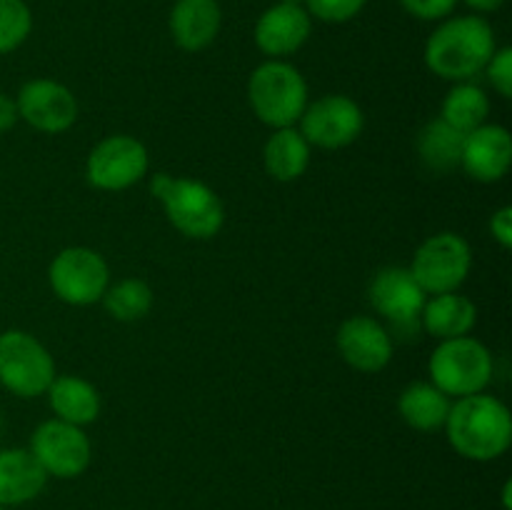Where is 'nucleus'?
I'll return each mask as SVG.
<instances>
[{
	"mask_svg": "<svg viewBox=\"0 0 512 510\" xmlns=\"http://www.w3.org/2000/svg\"><path fill=\"white\" fill-rule=\"evenodd\" d=\"M510 488H512V483L508 480V483H505V488H503V508L505 510L512 508V505H510Z\"/></svg>",
	"mask_w": 512,
	"mask_h": 510,
	"instance_id": "nucleus-33",
	"label": "nucleus"
},
{
	"mask_svg": "<svg viewBox=\"0 0 512 510\" xmlns=\"http://www.w3.org/2000/svg\"><path fill=\"white\" fill-rule=\"evenodd\" d=\"M368 298L378 315L390 323V335H408L420 328V313L428 300V293L418 285L410 268H383L373 275L368 288Z\"/></svg>",
	"mask_w": 512,
	"mask_h": 510,
	"instance_id": "nucleus-12",
	"label": "nucleus"
},
{
	"mask_svg": "<svg viewBox=\"0 0 512 510\" xmlns=\"http://www.w3.org/2000/svg\"><path fill=\"white\" fill-rule=\"evenodd\" d=\"M18 120L20 118H18V105H15V98L0 93V133H5V130L13 128Z\"/></svg>",
	"mask_w": 512,
	"mask_h": 510,
	"instance_id": "nucleus-31",
	"label": "nucleus"
},
{
	"mask_svg": "<svg viewBox=\"0 0 512 510\" xmlns=\"http://www.w3.org/2000/svg\"><path fill=\"white\" fill-rule=\"evenodd\" d=\"M475 325H478V305L458 290L428 298L420 313V328L438 340L463 338L473 333Z\"/></svg>",
	"mask_w": 512,
	"mask_h": 510,
	"instance_id": "nucleus-19",
	"label": "nucleus"
},
{
	"mask_svg": "<svg viewBox=\"0 0 512 510\" xmlns=\"http://www.w3.org/2000/svg\"><path fill=\"white\" fill-rule=\"evenodd\" d=\"M15 105L18 118L38 133H65L78 120V100L73 90L50 78L28 80L15 95Z\"/></svg>",
	"mask_w": 512,
	"mask_h": 510,
	"instance_id": "nucleus-13",
	"label": "nucleus"
},
{
	"mask_svg": "<svg viewBox=\"0 0 512 510\" xmlns=\"http://www.w3.org/2000/svg\"><path fill=\"white\" fill-rule=\"evenodd\" d=\"M53 293L63 303L85 305L100 303L110 285V268L103 255L85 245H70L53 258L48 268Z\"/></svg>",
	"mask_w": 512,
	"mask_h": 510,
	"instance_id": "nucleus-8",
	"label": "nucleus"
},
{
	"mask_svg": "<svg viewBox=\"0 0 512 510\" xmlns=\"http://www.w3.org/2000/svg\"><path fill=\"white\" fill-rule=\"evenodd\" d=\"M495 50V30L483 15H455L440 20L425 43L423 58L438 78L465 83L483 73Z\"/></svg>",
	"mask_w": 512,
	"mask_h": 510,
	"instance_id": "nucleus-1",
	"label": "nucleus"
},
{
	"mask_svg": "<svg viewBox=\"0 0 512 510\" xmlns=\"http://www.w3.org/2000/svg\"><path fill=\"white\" fill-rule=\"evenodd\" d=\"M33 30V13L25 0H0V55L18 50Z\"/></svg>",
	"mask_w": 512,
	"mask_h": 510,
	"instance_id": "nucleus-26",
	"label": "nucleus"
},
{
	"mask_svg": "<svg viewBox=\"0 0 512 510\" xmlns=\"http://www.w3.org/2000/svg\"><path fill=\"white\" fill-rule=\"evenodd\" d=\"M28 450L48 478H78L93 463V445L85 430L58 418L45 420L35 428Z\"/></svg>",
	"mask_w": 512,
	"mask_h": 510,
	"instance_id": "nucleus-9",
	"label": "nucleus"
},
{
	"mask_svg": "<svg viewBox=\"0 0 512 510\" xmlns=\"http://www.w3.org/2000/svg\"><path fill=\"white\" fill-rule=\"evenodd\" d=\"M490 115V98L485 95V90L480 85H475L473 80H465V83H455L448 90L443 100V108H440V118L448 125H453L458 133L468 135L473 130H478L480 125L488 123Z\"/></svg>",
	"mask_w": 512,
	"mask_h": 510,
	"instance_id": "nucleus-24",
	"label": "nucleus"
},
{
	"mask_svg": "<svg viewBox=\"0 0 512 510\" xmlns=\"http://www.w3.org/2000/svg\"><path fill=\"white\" fill-rule=\"evenodd\" d=\"M470 268H473V250L468 240L463 235L443 230L420 243L413 255L410 273L425 293L440 295L455 293L468 280Z\"/></svg>",
	"mask_w": 512,
	"mask_h": 510,
	"instance_id": "nucleus-7",
	"label": "nucleus"
},
{
	"mask_svg": "<svg viewBox=\"0 0 512 510\" xmlns=\"http://www.w3.org/2000/svg\"><path fill=\"white\" fill-rule=\"evenodd\" d=\"M248 103L260 123L273 130L290 128L310 103L308 83L288 60H265L248 78Z\"/></svg>",
	"mask_w": 512,
	"mask_h": 510,
	"instance_id": "nucleus-4",
	"label": "nucleus"
},
{
	"mask_svg": "<svg viewBox=\"0 0 512 510\" xmlns=\"http://www.w3.org/2000/svg\"><path fill=\"white\" fill-rule=\"evenodd\" d=\"M313 158V145L303 138L295 125L290 128H275L273 135L265 140L263 165L265 173L278 183H293L308 170Z\"/></svg>",
	"mask_w": 512,
	"mask_h": 510,
	"instance_id": "nucleus-21",
	"label": "nucleus"
},
{
	"mask_svg": "<svg viewBox=\"0 0 512 510\" xmlns=\"http://www.w3.org/2000/svg\"><path fill=\"white\" fill-rule=\"evenodd\" d=\"M0 510H5V508H3V505H0Z\"/></svg>",
	"mask_w": 512,
	"mask_h": 510,
	"instance_id": "nucleus-36",
	"label": "nucleus"
},
{
	"mask_svg": "<svg viewBox=\"0 0 512 510\" xmlns=\"http://www.w3.org/2000/svg\"><path fill=\"white\" fill-rule=\"evenodd\" d=\"M0 435H3V413H0Z\"/></svg>",
	"mask_w": 512,
	"mask_h": 510,
	"instance_id": "nucleus-35",
	"label": "nucleus"
},
{
	"mask_svg": "<svg viewBox=\"0 0 512 510\" xmlns=\"http://www.w3.org/2000/svg\"><path fill=\"white\" fill-rule=\"evenodd\" d=\"M45 483H48V475L30 450H0V505L3 508L30 503L43 493Z\"/></svg>",
	"mask_w": 512,
	"mask_h": 510,
	"instance_id": "nucleus-18",
	"label": "nucleus"
},
{
	"mask_svg": "<svg viewBox=\"0 0 512 510\" xmlns=\"http://www.w3.org/2000/svg\"><path fill=\"white\" fill-rule=\"evenodd\" d=\"M223 25L218 0H175L170 8L168 28L175 45L185 53H200L215 43Z\"/></svg>",
	"mask_w": 512,
	"mask_h": 510,
	"instance_id": "nucleus-17",
	"label": "nucleus"
},
{
	"mask_svg": "<svg viewBox=\"0 0 512 510\" xmlns=\"http://www.w3.org/2000/svg\"><path fill=\"white\" fill-rule=\"evenodd\" d=\"M280 3H290V5H303V8H305V0H280Z\"/></svg>",
	"mask_w": 512,
	"mask_h": 510,
	"instance_id": "nucleus-34",
	"label": "nucleus"
},
{
	"mask_svg": "<svg viewBox=\"0 0 512 510\" xmlns=\"http://www.w3.org/2000/svg\"><path fill=\"white\" fill-rule=\"evenodd\" d=\"M475 15H485V13H495L505 5V0H463Z\"/></svg>",
	"mask_w": 512,
	"mask_h": 510,
	"instance_id": "nucleus-32",
	"label": "nucleus"
},
{
	"mask_svg": "<svg viewBox=\"0 0 512 510\" xmlns=\"http://www.w3.org/2000/svg\"><path fill=\"white\" fill-rule=\"evenodd\" d=\"M313 33V18L303 5L275 3L258 18L253 30L255 45L268 60H285L298 53Z\"/></svg>",
	"mask_w": 512,
	"mask_h": 510,
	"instance_id": "nucleus-15",
	"label": "nucleus"
},
{
	"mask_svg": "<svg viewBox=\"0 0 512 510\" xmlns=\"http://www.w3.org/2000/svg\"><path fill=\"white\" fill-rule=\"evenodd\" d=\"M55 360L35 335L25 330L0 333V385L18 398H38L55 380Z\"/></svg>",
	"mask_w": 512,
	"mask_h": 510,
	"instance_id": "nucleus-6",
	"label": "nucleus"
},
{
	"mask_svg": "<svg viewBox=\"0 0 512 510\" xmlns=\"http://www.w3.org/2000/svg\"><path fill=\"white\" fill-rule=\"evenodd\" d=\"M490 233L498 240L500 248L510 250L512 248V208L503 205L500 210H495L493 218H490Z\"/></svg>",
	"mask_w": 512,
	"mask_h": 510,
	"instance_id": "nucleus-30",
	"label": "nucleus"
},
{
	"mask_svg": "<svg viewBox=\"0 0 512 510\" xmlns=\"http://www.w3.org/2000/svg\"><path fill=\"white\" fill-rule=\"evenodd\" d=\"M485 73H488L490 85L498 90V95H503L505 100L512 98V48L495 50L490 63L485 65Z\"/></svg>",
	"mask_w": 512,
	"mask_h": 510,
	"instance_id": "nucleus-28",
	"label": "nucleus"
},
{
	"mask_svg": "<svg viewBox=\"0 0 512 510\" xmlns=\"http://www.w3.org/2000/svg\"><path fill=\"white\" fill-rule=\"evenodd\" d=\"M340 358L360 373H380L390 365L395 350L393 335L380 320L370 315H353L343 320L335 335Z\"/></svg>",
	"mask_w": 512,
	"mask_h": 510,
	"instance_id": "nucleus-14",
	"label": "nucleus"
},
{
	"mask_svg": "<svg viewBox=\"0 0 512 510\" xmlns=\"http://www.w3.org/2000/svg\"><path fill=\"white\" fill-rule=\"evenodd\" d=\"M300 133L310 145L323 150H340L353 145L365 128L360 105L348 95H320L305 105L300 115Z\"/></svg>",
	"mask_w": 512,
	"mask_h": 510,
	"instance_id": "nucleus-11",
	"label": "nucleus"
},
{
	"mask_svg": "<svg viewBox=\"0 0 512 510\" xmlns=\"http://www.w3.org/2000/svg\"><path fill=\"white\" fill-rule=\"evenodd\" d=\"M443 430L455 453L475 463H490L508 453L512 415L508 405L495 395L475 393L453 400Z\"/></svg>",
	"mask_w": 512,
	"mask_h": 510,
	"instance_id": "nucleus-2",
	"label": "nucleus"
},
{
	"mask_svg": "<svg viewBox=\"0 0 512 510\" xmlns=\"http://www.w3.org/2000/svg\"><path fill=\"white\" fill-rule=\"evenodd\" d=\"M153 300V288L143 278H123L118 283L108 285L100 303L105 305L110 318L120 320V323H135V320H143L150 313Z\"/></svg>",
	"mask_w": 512,
	"mask_h": 510,
	"instance_id": "nucleus-25",
	"label": "nucleus"
},
{
	"mask_svg": "<svg viewBox=\"0 0 512 510\" xmlns=\"http://www.w3.org/2000/svg\"><path fill=\"white\" fill-rule=\"evenodd\" d=\"M368 0H305V10L310 18L323 20V23H348L355 15L363 13Z\"/></svg>",
	"mask_w": 512,
	"mask_h": 510,
	"instance_id": "nucleus-27",
	"label": "nucleus"
},
{
	"mask_svg": "<svg viewBox=\"0 0 512 510\" xmlns=\"http://www.w3.org/2000/svg\"><path fill=\"white\" fill-rule=\"evenodd\" d=\"M493 370V353L485 348V343L470 338V335L440 340L428 363L430 383L453 400L485 393L493 380Z\"/></svg>",
	"mask_w": 512,
	"mask_h": 510,
	"instance_id": "nucleus-5",
	"label": "nucleus"
},
{
	"mask_svg": "<svg viewBox=\"0 0 512 510\" xmlns=\"http://www.w3.org/2000/svg\"><path fill=\"white\" fill-rule=\"evenodd\" d=\"M512 165V138L508 128L495 123L480 125L465 135L460 168L478 183H498L508 175Z\"/></svg>",
	"mask_w": 512,
	"mask_h": 510,
	"instance_id": "nucleus-16",
	"label": "nucleus"
},
{
	"mask_svg": "<svg viewBox=\"0 0 512 510\" xmlns=\"http://www.w3.org/2000/svg\"><path fill=\"white\" fill-rule=\"evenodd\" d=\"M148 148L133 135H108L100 140L85 160V178L93 188L118 193L133 188L148 175Z\"/></svg>",
	"mask_w": 512,
	"mask_h": 510,
	"instance_id": "nucleus-10",
	"label": "nucleus"
},
{
	"mask_svg": "<svg viewBox=\"0 0 512 510\" xmlns=\"http://www.w3.org/2000/svg\"><path fill=\"white\" fill-rule=\"evenodd\" d=\"M465 135L458 133L453 125L445 123L443 118H435L423 125L418 133V148L420 163L430 170V173L445 175L450 170L460 168V155H463Z\"/></svg>",
	"mask_w": 512,
	"mask_h": 510,
	"instance_id": "nucleus-23",
	"label": "nucleus"
},
{
	"mask_svg": "<svg viewBox=\"0 0 512 510\" xmlns=\"http://www.w3.org/2000/svg\"><path fill=\"white\" fill-rule=\"evenodd\" d=\"M150 193L160 200L170 225L190 240H210L223 230L225 208L210 185L195 178L155 173Z\"/></svg>",
	"mask_w": 512,
	"mask_h": 510,
	"instance_id": "nucleus-3",
	"label": "nucleus"
},
{
	"mask_svg": "<svg viewBox=\"0 0 512 510\" xmlns=\"http://www.w3.org/2000/svg\"><path fill=\"white\" fill-rule=\"evenodd\" d=\"M48 403L55 418L73 425L95 423L100 415V393L90 380L80 375H55L48 388Z\"/></svg>",
	"mask_w": 512,
	"mask_h": 510,
	"instance_id": "nucleus-20",
	"label": "nucleus"
},
{
	"mask_svg": "<svg viewBox=\"0 0 512 510\" xmlns=\"http://www.w3.org/2000/svg\"><path fill=\"white\" fill-rule=\"evenodd\" d=\"M460 0H400V8L413 18L433 23V20H445L453 15Z\"/></svg>",
	"mask_w": 512,
	"mask_h": 510,
	"instance_id": "nucleus-29",
	"label": "nucleus"
},
{
	"mask_svg": "<svg viewBox=\"0 0 512 510\" xmlns=\"http://www.w3.org/2000/svg\"><path fill=\"white\" fill-rule=\"evenodd\" d=\"M450 405H453V398H448L443 390L435 388L430 380H418L400 393L398 413L413 430L433 433V430L445 428Z\"/></svg>",
	"mask_w": 512,
	"mask_h": 510,
	"instance_id": "nucleus-22",
	"label": "nucleus"
}]
</instances>
